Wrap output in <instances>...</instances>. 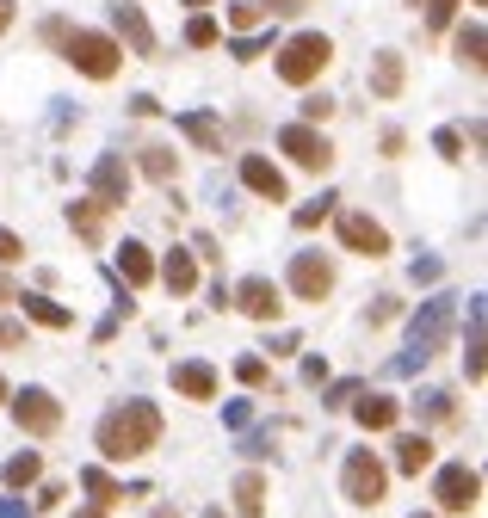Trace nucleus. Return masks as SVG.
I'll return each instance as SVG.
<instances>
[{"mask_svg": "<svg viewBox=\"0 0 488 518\" xmlns=\"http://www.w3.org/2000/svg\"><path fill=\"white\" fill-rule=\"evenodd\" d=\"M155 438H161V414L149 401H124V407H112V414L99 420V457L130 463V457L155 451Z\"/></svg>", "mask_w": 488, "mask_h": 518, "instance_id": "nucleus-1", "label": "nucleus"}, {"mask_svg": "<svg viewBox=\"0 0 488 518\" xmlns=\"http://www.w3.org/2000/svg\"><path fill=\"white\" fill-rule=\"evenodd\" d=\"M334 62V44L322 31H303V37H291L285 50H278V81H291V87H309L316 74Z\"/></svg>", "mask_w": 488, "mask_h": 518, "instance_id": "nucleus-2", "label": "nucleus"}, {"mask_svg": "<svg viewBox=\"0 0 488 518\" xmlns=\"http://www.w3.org/2000/svg\"><path fill=\"white\" fill-rule=\"evenodd\" d=\"M62 56L75 62V68L87 74V81H112L124 50L112 44V37H99V31H62Z\"/></svg>", "mask_w": 488, "mask_h": 518, "instance_id": "nucleus-3", "label": "nucleus"}, {"mask_svg": "<svg viewBox=\"0 0 488 518\" xmlns=\"http://www.w3.org/2000/svg\"><path fill=\"white\" fill-rule=\"evenodd\" d=\"M383 488H390V469L377 463V451H353V457H346V500H353V506H377Z\"/></svg>", "mask_w": 488, "mask_h": 518, "instance_id": "nucleus-4", "label": "nucleus"}, {"mask_svg": "<svg viewBox=\"0 0 488 518\" xmlns=\"http://www.w3.org/2000/svg\"><path fill=\"white\" fill-rule=\"evenodd\" d=\"M445 327H451V303L439 296V303H427V315H414V340H408V358H402V370L427 364V358L439 352V340H445Z\"/></svg>", "mask_w": 488, "mask_h": 518, "instance_id": "nucleus-5", "label": "nucleus"}, {"mask_svg": "<svg viewBox=\"0 0 488 518\" xmlns=\"http://www.w3.org/2000/svg\"><path fill=\"white\" fill-rule=\"evenodd\" d=\"M476 494H482V475H476L470 463H451V469H439V481H433V500H439L445 512H470Z\"/></svg>", "mask_w": 488, "mask_h": 518, "instance_id": "nucleus-6", "label": "nucleus"}, {"mask_svg": "<svg viewBox=\"0 0 488 518\" xmlns=\"http://www.w3.org/2000/svg\"><path fill=\"white\" fill-rule=\"evenodd\" d=\"M13 420H19L25 432H38V438H44V432H56V426H62V401H56L50 389H19V395H13Z\"/></svg>", "mask_w": 488, "mask_h": 518, "instance_id": "nucleus-7", "label": "nucleus"}, {"mask_svg": "<svg viewBox=\"0 0 488 518\" xmlns=\"http://www.w3.org/2000/svg\"><path fill=\"white\" fill-rule=\"evenodd\" d=\"M278 142H285V155L297 161V167H328L334 161V148H328V136L322 130H309V124H291V130H278Z\"/></svg>", "mask_w": 488, "mask_h": 518, "instance_id": "nucleus-8", "label": "nucleus"}, {"mask_svg": "<svg viewBox=\"0 0 488 518\" xmlns=\"http://www.w3.org/2000/svg\"><path fill=\"white\" fill-rule=\"evenodd\" d=\"M291 290L303 296V303H322V296L334 290L328 259H322V253H297V266H291Z\"/></svg>", "mask_w": 488, "mask_h": 518, "instance_id": "nucleus-9", "label": "nucleus"}, {"mask_svg": "<svg viewBox=\"0 0 488 518\" xmlns=\"http://www.w3.org/2000/svg\"><path fill=\"white\" fill-rule=\"evenodd\" d=\"M340 241L353 247V253H365V259H383V253H390V229L371 222V216H340Z\"/></svg>", "mask_w": 488, "mask_h": 518, "instance_id": "nucleus-10", "label": "nucleus"}, {"mask_svg": "<svg viewBox=\"0 0 488 518\" xmlns=\"http://www.w3.org/2000/svg\"><path fill=\"white\" fill-rule=\"evenodd\" d=\"M124 198H130V167H124L118 155H106V161L93 167V204H99V210H118Z\"/></svg>", "mask_w": 488, "mask_h": 518, "instance_id": "nucleus-11", "label": "nucleus"}, {"mask_svg": "<svg viewBox=\"0 0 488 518\" xmlns=\"http://www.w3.org/2000/svg\"><path fill=\"white\" fill-rule=\"evenodd\" d=\"M235 303L248 309L254 321H278V315H285V303H278V284H272V278H241Z\"/></svg>", "mask_w": 488, "mask_h": 518, "instance_id": "nucleus-12", "label": "nucleus"}, {"mask_svg": "<svg viewBox=\"0 0 488 518\" xmlns=\"http://www.w3.org/2000/svg\"><path fill=\"white\" fill-rule=\"evenodd\" d=\"M173 389H180L186 401H211V395H217V370L198 364V358H192V364H173Z\"/></svg>", "mask_w": 488, "mask_h": 518, "instance_id": "nucleus-13", "label": "nucleus"}, {"mask_svg": "<svg viewBox=\"0 0 488 518\" xmlns=\"http://www.w3.org/2000/svg\"><path fill=\"white\" fill-rule=\"evenodd\" d=\"M241 179H248V192H260V198H272V204H285V173H278L272 161L248 155V161H241Z\"/></svg>", "mask_w": 488, "mask_h": 518, "instance_id": "nucleus-14", "label": "nucleus"}, {"mask_svg": "<svg viewBox=\"0 0 488 518\" xmlns=\"http://www.w3.org/2000/svg\"><path fill=\"white\" fill-rule=\"evenodd\" d=\"M353 414H359V426H365V432H390L402 407H396L390 395H359V407H353Z\"/></svg>", "mask_w": 488, "mask_h": 518, "instance_id": "nucleus-15", "label": "nucleus"}, {"mask_svg": "<svg viewBox=\"0 0 488 518\" xmlns=\"http://www.w3.org/2000/svg\"><path fill=\"white\" fill-rule=\"evenodd\" d=\"M118 37H130L136 56H155V31H149L143 7H118Z\"/></svg>", "mask_w": 488, "mask_h": 518, "instance_id": "nucleus-16", "label": "nucleus"}, {"mask_svg": "<svg viewBox=\"0 0 488 518\" xmlns=\"http://www.w3.org/2000/svg\"><path fill=\"white\" fill-rule=\"evenodd\" d=\"M118 272H124L130 284H149V278H155V259H149V247H143V241H124V253H118Z\"/></svg>", "mask_w": 488, "mask_h": 518, "instance_id": "nucleus-17", "label": "nucleus"}, {"mask_svg": "<svg viewBox=\"0 0 488 518\" xmlns=\"http://www.w3.org/2000/svg\"><path fill=\"white\" fill-rule=\"evenodd\" d=\"M396 463H402L408 475H421V469L433 463V438H427V432H408V438L396 444Z\"/></svg>", "mask_w": 488, "mask_h": 518, "instance_id": "nucleus-18", "label": "nucleus"}, {"mask_svg": "<svg viewBox=\"0 0 488 518\" xmlns=\"http://www.w3.org/2000/svg\"><path fill=\"white\" fill-rule=\"evenodd\" d=\"M143 173H149L155 185H167L173 173H180V155H173L167 142H149V148H143Z\"/></svg>", "mask_w": 488, "mask_h": 518, "instance_id": "nucleus-19", "label": "nucleus"}, {"mask_svg": "<svg viewBox=\"0 0 488 518\" xmlns=\"http://www.w3.org/2000/svg\"><path fill=\"white\" fill-rule=\"evenodd\" d=\"M371 93H383V99L402 93V56H390V50L377 56V68H371Z\"/></svg>", "mask_w": 488, "mask_h": 518, "instance_id": "nucleus-20", "label": "nucleus"}, {"mask_svg": "<svg viewBox=\"0 0 488 518\" xmlns=\"http://www.w3.org/2000/svg\"><path fill=\"white\" fill-rule=\"evenodd\" d=\"M235 512H241V518H260V512H266V481H260V475H241V481H235Z\"/></svg>", "mask_w": 488, "mask_h": 518, "instance_id": "nucleus-21", "label": "nucleus"}, {"mask_svg": "<svg viewBox=\"0 0 488 518\" xmlns=\"http://www.w3.org/2000/svg\"><path fill=\"white\" fill-rule=\"evenodd\" d=\"M81 488H87V494L99 500V512H106V506H118V500H124V488H118V481H112L106 469H81Z\"/></svg>", "mask_w": 488, "mask_h": 518, "instance_id": "nucleus-22", "label": "nucleus"}, {"mask_svg": "<svg viewBox=\"0 0 488 518\" xmlns=\"http://www.w3.org/2000/svg\"><path fill=\"white\" fill-rule=\"evenodd\" d=\"M161 278L180 290V296H192V290H198V266H192V253H173L167 266H161Z\"/></svg>", "mask_w": 488, "mask_h": 518, "instance_id": "nucleus-23", "label": "nucleus"}, {"mask_svg": "<svg viewBox=\"0 0 488 518\" xmlns=\"http://www.w3.org/2000/svg\"><path fill=\"white\" fill-rule=\"evenodd\" d=\"M19 309H25L31 321H38V327H68V321H75V315H68V309H56V303H50V296H19Z\"/></svg>", "mask_w": 488, "mask_h": 518, "instance_id": "nucleus-24", "label": "nucleus"}, {"mask_svg": "<svg viewBox=\"0 0 488 518\" xmlns=\"http://www.w3.org/2000/svg\"><path fill=\"white\" fill-rule=\"evenodd\" d=\"M68 222H75L81 241H99V235H106V210H99V204H75V210H68Z\"/></svg>", "mask_w": 488, "mask_h": 518, "instance_id": "nucleus-25", "label": "nucleus"}, {"mask_svg": "<svg viewBox=\"0 0 488 518\" xmlns=\"http://www.w3.org/2000/svg\"><path fill=\"white\" fill-rule=\"evenodd\" d=\"M38 469H44L38 451H19V457L7 463V488H31V481H38Z\"/></svg>", "mask_w": 488, "mask_h": 518, "instance_id": "nucleus-26", "label": "nucleus"}, {"mask_svg": "<svg viewBox=\"0 0 488 518\" xmlns=\"http://www.w3.org/2000/svg\"><path fill=\"white\" fill-rule=\"evenodd\" d=\"M180 124H186V136H192V142H204V148H223V130H217L211 118H198V111H186Z\"/></svg>", "mask_w": 488, "mask_h": 518, "instance_id": "nucleus-27", "label": "nucleus"}, {"mask_svg": "<svg viewBox=\"0 0 488 518\" xmlns=\"http://www.w3.org/2000/svg\"><path fill=\"white\" fill-rule=\"evenodd\" d=\"M482 44H488L482 25H464V31H458V56H464L470 68H482Z\"/></svg>", "mask_w": 488, "mask_h": 518, "instance_id": "nucleus-28", "label": "nucleus"}, {"mask_svg": "<svg viewBox=\"0 0 488 518\" xmlns=\"http://www.w3.org/2000/svg\"><path fill=\"white\" fill-rule=\"evenodd\" d=\"M186 44H192V50H211V44H217V19H192V25H186Z\"/></svg>", "mask_w": 488, "mask_h": 518, "instance_id": "nucleus-29", "label": "nucleus"}, {"mask_svg": "<svg viewBox=\"0 0 488 518\" xmlns=\"http://www.w3.org/2000/svg\"><path fill=\"white\" fill-rule=\"evenodd\" d=\"M260 19H266V13L254 7V0H235V7H229V25H235V31H254Z\"/></svg>", "mask_w": 488, "mask_h": 518, "instance_id": "nucleus-30", "label": "nucleus"}, {"mask_svg": "<svg viewBox=\"0 0 488 518\" xmlns=\"http://www.w3.org/2000/svg\"><path fill=\"white\" fill-rule=\"evenodd\" d=\"M19 259H25V241L13 229H0V266H19Z\"/></svg>", "mask_w": 488, "mask_h": 518, "instance_id": "nucleus-31", "label": "nucleus"}, {"mask_svg": "<svg viewBox=\"0 0 488 518\" xmlns=\"http://www.w3.org/2000/svg\"><path fill=\"white\" fill-rule=\"evenodd\" d=\"M328 210H334V204H328V198H322V204H309V210H297V229H316V222H322V216H328Z\"/></svg>", "mask_w": 488, "mask_h": 518, "instance_id": "nucleus-32", "label": "nucleus"}, {"mask_svg": "<svg viewBox=\"0 0 488 518\" xmlns=\"http://www.w3.org/2000/svg\"><path fill=\"white\" fill-rule=\"evenodd\" d=\"M241 383H266V364L260 358H241Z\"/></svg>", "mask_w": 488, "mask_h": 518, "instance_id": "nucleus-33", "label": "nucleus"}, {"mask_svg": "<svg viewBox=\"0 0 488 518\" xmlns=\"http://www.w3.org/2000/svg\"><path fill=\"white\" fill-rule=\"evenodd\" d=\"M0 346H25V327L19 321H0Z\"/></svg>", "mask_w": 488, "mask_h": 518, "instance_id": "nucleus-34", "label": "nucleus"}, {"mask_svg": "<svg viewBox=\"0 0 488 518\" xmlns=\"http://www.w3.org/2000/svg\"><path fill=\"white\" fill-rule=\"evenodd\" d=\"M303 7H309V0H266L260 13H303Z\"/></svg>", "mask_w": 488, "mask_h": 518, "instance_id": "nucleus-35", "label": "nucleus"}, {"mask_svg": "<svg viewBox=\"0 0 488 518\" xmlns=\"http://www.w3.org/2000/svg\"><path fill=\"white\" fill-rule=\"evenodd\" d=\"M0 518H31V512H25L19 500H0Z\"/></svg>", "mask_w": 488, "mask_h": 518, "instance_id": "nucleus-36", "label": "nucleus"}, {"mask_svg": "<svg viewBox=\"0 0 488 518\" xmlns=\"http://www.w3.org/2000/svg\"><path fill=\"white\" fill-rule=\"evenodd\" d=\"M13 25V0H0V31H7Z\"/></svg>", "mask_w": 488, "mask_h": 518, "instance_id": "nucleus-37", "label": "nucleus"}, {"mask_svg": "<svg viewBox=\"0 0 488 518\" xmlns=\"http://www.w3.org/2000/svg\"><path fill=\"white\" fill-rule=\"evenodd\" d=\"M75 518H106V512H99V506H93V512H75Z\"/></svg>", "mask_w": 488, "mask_h": 518, "instance_id": "nucleus-38", "label": "nucleus"}, {"mask_svg": "<svg viewBox=\"0 0 488 518\" xmlns=\"http://www.w3.org/2000/svg\"><path fill=\"white\" fill-rule=\"evenodd\" d=\"M186 7H211V0H186Z\"/></svg>", "mask_w": 488, "mask_h": 518, "instance_id": "nucleus-39", "label": "nucleus"}, {"mask_svg": "<svg viewBox=\"0 0 488 518\" xmlns=\"http://www.w3.org/2000/svg\"><path fill=\"white\" fill-rule=\"evenodd\" d=\"M0 296H7V278H0Z\"/></svg>", "mask_w": 488, "mask_h": 518, "instance_id": "nucleus-40", "label": "nucleus"}, {"mask_svg": "<svg viewBox=\"0 0 488 518\" xmlns=\"http://www.w3.org/2000/svg\"><path fill=\"white\" fill-rule=\"evenodd\" d=\"M0 401H7V383H0Z\"/></svg>", "mask_w": 488, "mask_h": 518, "instance_id": "nucleus-41", "label": "nucleus"}, {"mask_svg": "<svg viewBox=\"0 0 488 518\" xmlns=\"http://www.w3.org/2000/svg\"><path fill=\"white\" fill-rule=\"evenodd\" d=\"M414 518H427V512H414Z\"/></svg>", "mask_w": 488, "mask_h": 518, "instance_id": "nucleus-42", "label": "nucleus"}, {"mask_svg": "<svg viewBox=\"0 0 488 518\" xmlns=\"http://www.w3.org/2000/svg\"><path fill=\"white\" fill-rule=\"evenodd\" d=\"M476 7H482V0H476Z\"/></svg>", "mask_w": 488, "mask_h": 518, "instance_id": "nucleus-43", "label": "nucleus"}]
</instances>
